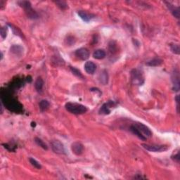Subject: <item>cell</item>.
Instances as JSON below:
<instances>
[{"label":"cell","mask_w":180,"mask_h":180,"mask_svg":"<svg viewBox=\"0 0 180 180\" xmlns=\"http://www.w3.org/2000/svg\"><path fill=\"white\" fill-rule=\"evenodd\" d=\"M66 109L71 113L75 115H81L87 111V108L78 103L68 102L66 104Z\"/></svg>","instance_id":"6da1fadb"},{"label":"cell","mask_w":180,"mask_h":180,"mask_svg":"<svg viewBox=\"0 0 180 180\" xmlns=\"http://www.w3.org/2000/svg\"><path fill=\"white\" fill-rule=\"evenodd\" d=\"M132 82L136 85H141L144 82V77L140 71L137 69H134L131 72Z\"/></svg>","instance_id":"7a4b0ae2"},{"label":"cell","mask_w":180,"mask_h":180,"mask_svg":"<svg viewBox=\"0 0 180 180\" xmlns=\"http://www.w3.org/2000/svg\"><path fill=\"white\" fill-rule=\"evenodd\" d=\"M141 146L144 147L145 149L149 150L151 152H163L165 151L169 148L168 146L165 145H156V144H142Z\"/></svg>","instance_id":"3957f363"},{"label":"cell","mask_w":180,"mask_h":180,"mask_svg":"<svg viewBox=\"0 0 180 180\" xmlns=\"http://www.w3.org/2000/svg\"><path fill=\"white\" fill-rule=\"evenodd\" d=\"M51 148L54 153L57 154H66L64 145L58 140H54L51 143Z\"/></svg>","instance_id":"277c9868"},{"label":"cell","mask_w":180,"mask_h":180,"mask_svg":"<svg viewBox=\"0 0 180 180\" xmlns=\"http://www.w3.org/2000/svg\"><path fill=\"white\" fill-rule=\"evenodd\" d=\"M135 125L137 127V129L141 132V133L146 138H149V137H152V132L147 126H146L145 125L140 122L136 123Z\"/></svg>","instance_id":"5b68a950"},{"label":"cell","mask_w":180,"mask_h":180,"mask_svg":"<svg viewBox=\"0 0 180 180\" xmlns=\"http://www.w3.org/2000/svg\"><path fill=\"white\" fill-rule=\"evenodd\" d=\"M75 54L79 59L82 60H87L89 57V51L86 48H80L78 49L75 51Z\"/></svg>","instance_id":"8992f818"},{"label":"cell","mask_w":180,"mask_h":180,"mask_svg":"<svg viewBox=\"0 0 180 180\" xmlns=\"http://www.w3.org/2000/svg\"><path fill=\"white\" fill-rule=\"evenodd\" d=\"M71 150L75 155L80 156L84 151V146L80 142H74L71 145Z\"/></svg>","instance_id":"52a82bcc"},{"label":"cell","mask_w":180,"mask_h":180,"mask_svg":"<svg viewBox=\"0 0 180 180\" xmlns=\"http://www.w3.org/2000/svg\"><path fill=\"white\" fill-rule=\"evenodd\" d=\"M115 103L113 102H111V101H110V102H108V103H106V104H104V105L102 106V108H100V110H99V113L104 115L109 114V113H111V111H110L109 108L113 107Z\"/></svg>","instance_id":"ba28073f"},{"label":"cell","mask_w":180,"mask_h":180,"mask_svg":"<svg viewBox=\"0 0 180 180\" xmlns=\"http://www.w3.org/2000/svg\"><path fill=\"white\" fill-rule=\"evenodd\" d=\"M172 82H173L174 85V91H178L179 89V71L177 70L174 71L173 73V77H172Z\"/></svg>","instance_id":"9c48e42d"},{"label":"cell","mask_w":180,"mask_h":180,"mask_svg":"<svg viewBox=\"0 0 180 180\" xmlns=\"http://www.w3.org/2000/svg\"><path fill=\"white\" fill-rule=\"evenodd\" d=\"M84 69L88 74H93L96 71V66L92 61H87L84 64Z\"/></svg>","instance_id":"30bf717a"},{"label":"cell","mask_w":180,"mask_h":180,"mask_svg":"<svg viewBox=\"0 0 180 180\" xmlns=\"http://www.w3.org/2000/svg\"><path fill=\"white\" fill-rule=\"evenodd\" d=\"M78 14L82 21H84V22L90 21L91 18H93L94 16L92 14H89V13L84 12V11H80V12H78Z\"/></svg>","instance_id":"8fae6325"},{"label":"cell","mask_w":180,"mask_h":180,"mask_svg":"<svg viewBox=\"0 0 180 180\" xmlns=\"http://www.w3.org/2000/svg\"><path fill=\"white\" fill-rule=\"evenodd\" d=\"M99 82L104 84V85H106V84H108V73L106 72L105 70L101 71L100 74L99 75Z\"/></svg>","instance_id":"7c38bea8"},{"label":"cell","mask_w":180,"mask_h":180,"mask_svg":"<svg viewBox=\"0 0 180 180\" xmlns=\"http://www.w3.org/2000/svg\"><path fill=\"white\" fill-rule=\"evenodd\" d=\"M167 5H168V7L171 11L172 15H173L174 17L177 18H180V11L179 7H174V6L172 5L170 3H167Z\"/></svg>","instance_id":"4fadbf2b"},{"label":"cell","mask_w":180,"mask_h":180,"mask_svg":"<svg viewBox=\"0 0 180 180\" xmlns=\"http://www.w3.org/2000/svg\"><path fill=\"white\" fill-rule=\"evenodd\" d=\"M106 51L104 49H97L93 53V57L96 59L100 60L106 57Z\"/></svg>","instance_id":"5bb4252c"},{"label":"cell","mask_w":180,"mask_h":180,"mask_svg":"<svg viewBox=\"0 0 180 180\" xmlns=\"http://www.w3.org/2000/svg\"><path fill=\"white\" fill-rule=\"evenodd\" d=\"M130 131H131L132 133L134 134V135H135L136 136H137L138 138L141 139V140L145 141L146 139V137H145L141 133V132L139 131L138 129H137V127H136L135 125H132L131 127H130Z\"/></svg>","instance_id":"9a60e30c"},{"label":"cell","mask_w":180,"mask_h":180,"mask_svg":"<svg viewBox=\"0 0 180 180\" xmlns=\"http://www.w3.org/2000/svg\"><path fill=\"white\" fill-rule=\"evenodd\" d=\"M43 86H44L43 79H42L41 77H39V78H37V79L36 80L35 83V87L37 91H42V88H43Z\"/></svg>","instance_id":"2e32d148"},{"label":"cell","mask_w":180,"mask_h":180,"mask_svg":"<svg viewBox=\"0 0 180 180\" xmlns=\"http://www.w3.org/2000/svg\"><path fill=\"white\" fill-rule=\"evenodd\" d=\"M163 60L161 59V58H155L151 60H150V61H148V63H146V65L149 66H161V64L163 63Z\"/></svg>","instance_id":"e0dca14e"},{"label":"cell","mask_w":180,"mask_h":180,"mask_svg":"<svg viewBox=\"0 0 180 180\" xmlns=\"http://www.w3.org/2000/svg\"><path fill=\"white\" fill-rule=\"evenodd\" d=\"M39 106L40 110H41L42 111H45L49 108L50 104H49V102L47 100H42L41 102H40Z\"/></svg>","instance_id":"ac0fdd59"},{"label":"cell","mask_w":180,"mask_h":180,"mask_svg":"<svg viewBox=\"0 0 180 180\" xmlns=\"http://www.w3.org/2000/svg\"><path fill=\"white\" fill-rule=\"evenodd\" d=\"M35 143L38 145V146H40V147H42L43 149L45 150L48 149V147H47V144H46L41 139L38 138V137H35Z\"/></svg>","instance_id":"d6986e66"},{"label":"cell","mask_w":180,"mask_h":180,"mask_svg":"<svg viewBox=\"0 0 180 180\" xmlns=\"http://www.w3.org/2000/svg\"><path fill=\"white\" fill-rule=\"evenodd\" d=\"M56 4L57 5L58 7H59L60 9L62 10H66L68 8V4L66 3V1H55Z\"/></svg>","instance_id":"ffe728a7"},{"label":"cell","mask_w":180,"mask_h":180,"mask_svg":"<svg viewBox=\"0 0 180 180\" xmlns=\"http://www.w3.org/2000/svg\"><path fill=\"white\" fill-rule=\"evenodd\" d=\"M18 4L20 5L21 7H23L25 10H27V9L31 8V4L30 1H18Z\"/></svg>","instance_id":"44dd1931"},{"label":"cell","mask_w":180,"mask_h":180,"mask_svg":"<svg viewBox=\"0 0 180 180\" xmlns=\"http://www.w3.org/2000/svg\"><path fill=\"white\" fill-rule=\"evenodd\" d=\"M29 161H30L31 165H32V166H34V168H35L37 169H41L42 168L41 165H40V163H38L35 159L32 158H29Z\"/></svg>","instance_id":"7402d4cb"},{"label":"cell","mask_w":180,"mask_h":180,"mask_svg":"<svg viewBox=\"0 0 180 180\" xmlns=\"http://www.w3.org/2000/svg\"><path fill=\"white\" fill-rule=\"evenodd\" d=\"M170 48L173 53L176 54H179V46L177 44H174L170 46Z\"/></svg>","instance_id":"603a6c76"},{"label":"cell","mask_w":180,"mask_h":180,"mask_svg":"<svg viewBox=\"0 0 180 180\" xmlns=\"http://www.w3.org/2000/svg\"><path fill=\"white\" fill-rule=\"evenodd\" d=\"M71 71H72V73H73V75H76V76L78 77V78H83V76H82L81 72H80L79 70L75 68H73V67L71 68Z\"/></svg>","instance_id":"cb8c5ba5"},{"label":"cell","mask_w":180,"mask_h":180,"mask_svg":"<svg viewBox=\"0 0 180 180\" xmlns=\"http://www.w3.org/2000/svg\"><path fill=\"white\" fill-rule=\"evenodd\" d=\"M21 46H18V45H14L12 47H11V51H12L13 53H14V54H19V51H22L23 50V49H21V50H18V49L21 48Z\"/></svg>","instance_id":"d4e9b609"},{"label":"cell","mask_w":180,"mask_h":180,"mask_svg":"<svg viewBox=\"0 0 180 180\" xmlns=\"http://www.w3.org/2000/svg\"><path fill=\"white\" fill-rule=\"evenodd\" d=\"M7 30H8V29H7V27L6 26L1 27V30H0V34H1V38H2V39H5V38L6 37Z\"/></svg>","instance_id":"484cf974"},{"label":"cell","mask_w":180,"mask_h":180,"mask_svg":"<svg viewBox=\"0 0 180 180\" xmlns=\"http://www.w3.org/2000/svg\"><path fill=\"white\" fill-rule=\"evenodd\" d=\"M176 100V103H177V112H179V95H177V96H176L175 98Z\"/></svg>","instance_id":"4316f807"},{"label":"cell","mask_w":180,"mask_h":180,"mask_svg":"<svg viewBox=\"0 0 180 180\" xmlns=\"http://www.w3.org/2000/svg\"><path fill=\"white\" fill-rule=\"evenodd\" d=\"M174 161L179 163V153H177V155H174Z\"/></svg>","instance_id":"83f0119b"},{"label":"cell","mask_w":180,"mask_h":180,"mask_svg":"<svg viewBox=\"0 0 180 180\" xmlns=\"http://www.w3.org/2000/svg\"><path fill=\"white\" fill-rule=\"evenodd\" d=\"M4 5H6V1H3V0H0V6H1V9H3Z\"/></svg>","instance_id":"f1b7e54d"}]
</instances>
